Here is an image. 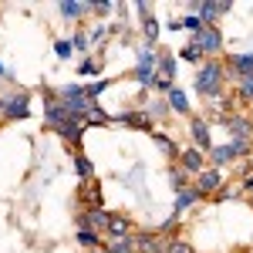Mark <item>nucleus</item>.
Listing matches in <instances>:
<instances>
[{
	"mask_svg": "<svg viewBox=\"0 0 253 253\" xmlns=\"http://www.w3.org/2000/svg\"><path fill=\"white\" fill-rule=\"evenodd\" d=\"M219 84H223V64H219V61H210V64L196 75V91H199V95H216Z\"/></svg>",
	"mask_w": 253,
	"mask_h": 253,
	"instance_id": "nucleus-1",
	"label": "nucleus"
},
{
	"mask_svg": "<svg viewBox=\"0 0 253 253\" xmlns=\"http://www.w3.org/2000/svg\"><path fill=\"white\" fill-rule=\"evenodd\" d=\"M132 247H135V253H166L169 250V240L162 233H142L132 240Z\"/></svg>",
	"mask_w": 253,
	"mask_h": 253,
	"instance_id": "nucleus-2",
	"label": "nucleus"
},
{
	"mask_svg": "<svg viewBox=\"0 0 253 253\" xmlns=\"http://www.w3.org/2000/svg\"><path fill=\"white\" fill-rule=\"evenodd\" d=\"M0 105H3V115L7 118H27V95H7L0 98Z\"/></svg>",
	"mask_w": 253,
	"mask_h": 253,
	"instance_id": "nucleus-3",
	"label": "nucleus"
},
{
	"mask_svg": "<svg viewBox=\"0 0 253 253\" xmlns=\"http://www.w3.org/2000/svg\"><path fill=\"white\" fill-rule=\"evenodd\" d=\"M199 51H219L223 47V38H219V31L216 27H203L199 34H196V41H193Z\"/></svg>",
	"mask_w": 253,
	"mask_h": 253,
	"instance_id": "nucleus-4",
	"label": "nucleus"
},
{
	"mask_svg": "<svg viewBox=\"0 0 253 253\" xmlns=\"http://www.w3.org/2000/svg\"><path fill=\"white\" fill-rule=\"evenodd\" d=\"M108 219H112V216L105 213L101 206H95L91 213H81V216H78L81 230H88V226H91V230H108Z\"/></svg>",
	"mask_w": 253,
	"mask_h": 253,
	"instance_id": "nucleus-5",
	"label": "nucleus"
},
{
	"mask_svg": "<svg viewBox=\"0 0 253 253\" xmlns=\"http://www.w3.org/2000/svg\"><path fill=\"white\" fill-rule=\"evenodd\" d=\"M189 135H193V142H196V149H199V152H206V149H210V128H206V122L193 118V122H189Z\"/></svg>",
	"mask_w": 253,
	"mask_h": 253,
	"instance_id": "nucleus-6",
	"label": "nucleus"
},
{
	"mask_svg": "<svg viewBox=\"0 0 253 253\" xmlns=\"http://www.w3.org/2000/svg\"><path fill=\"white\" fill-rule=\"evenodd\" d=\"M179 166H182V172H203V152L199 149H186L182 156H179Z\"/></svg>",
	"mask_w": 253,
	"mask_h": 253,
	"instance_id": "nucleus-7",
	"label": "nucleus"
},
{
	"mask_svg": "<svg viewBox=\"0 0 253 253\" xmlns=\"http://www.w3.org/2000/svg\"><path fill=\"white\" fill-rule=\"evenodd\" d=\"M230 10V3H199V17H203V24L210 27V24H216V20L223 17Z\"/></svg>",
	"mask_w": 253,
	"mask_h": 253,
	"instance_id": "nucleus-8",
	"label": "nucleus"
},
{
	"mask_svg": "<svg viewBox=\"0 0 253 253\" xmlns=\"http://www.w3.org/2000/svg\"><path fill=\"white\" fill-rule=\"evenodd\" d=\"M54 132L64 135L68 142H81V132H84V128H81V118H68V122H61Z\"/></svg>",
	"mask_w": 253,
	"mask_h": 253,
	"instance_id": "nucleus-9",
	"label": "nucleus"
},
{
	"mask_svg": "<svg viewBox=\"0 0 253 253\" xmlns=\"http://www.w3.org/2000/svg\"><path fill=\"white\" fill-rule=\"evenodd\" d=\"M128 230H132V223L125 216H112L108 219V233L115 236V240H128Z\"/></svg>",
	"mask_w": 253,
	"mask_h": 253,
	"instance_id": "nucleus-10",
	"label": "nucleus"
},
{
	"mask_svg": "<svg viewBox=\"0 0 253 253\" xmlns=\"http://www.w3.org/2000/svg\"><path fill=\"white\" fill-rule=\"evenodd\" d=\"M115 122H122V125H135V128H145V132H152V122H149V115L125 112V115H115Z\"/></svg>",
	"mask_w": 253,
	"mask_h": 253,
	"instance_id": "nucleus-11",
	"label": "nucleus"
},
{
	"mask_svg": "<svg viewBox=\"0 0 253 253\" xmlns=\"http://www.w3.org/2000/svg\"><path fill=\"white\" fill-rule=\"evenodd\" d=\"M199 196L203 193H219V172H199Z\"/></svg>",
	"mask_w": 253,
	"mask_h": 253,
	"instance_id": "nucleus-12",
	"label": "nucleus"
},
{
	"mask_svg": "<svg viewBox=\"0 0 253 253\" xmlns=\"http://www.w3.org/2000/svg\"><path fill=\"white\" fill-rule=\"evenodd\" d=\"M226 128H230V132H233V138L236 142H243V135H250V122H247V118H226Z\"/></svg>",
	"mask_w": 253,
	"mask_h": 253,
	"instance_id": "nucleus-13",
	"label": "nucleus"
},
{
	"mask_svg": "<svg viewBox=\"0 0 253 253\" xmlns=\"http://www.w3.org/2000/svg\"><path fill=\"white\" fill-rule=\"evenodd\" d=\"M152 138H156V145H159V149H162V152H166V156H169V159H179V156H182V152L175 149V142H172V138L159 135V132H152Z\"/></svg>",
	"mask_w": 253,
	"mask_h": 253,
	"instance_id": "nucleus-14",
	"label": "nucleus"
},
{
	"mask_svg": "<svg viewBox=\"0 0 253 253\" xmlns=\"http://www.w3.org/2000/svg\"><path fill=\"white\" fill-rule=\"evenodd\" d=\"M88 10H91V7H88V3H61V14H64V17H81V14H88Z\"/></svg>",
	"mask_w": 253,
	"mask_h": 253,
	"instance_id": "nucleus-15",
	"label": "nucleus"
},
{
	"mask_svg": "<svg viewBox=\"0 0 253 253\" xmlns=\"http://www.w3.org/2000/svg\"><path fill=\"white\" fill-rule=\"evenodd\" d=\"M233 156H236V145H219V149H213V162H216V166L230 162Z\"/></svg>",
	"mask_w": 253,
	"mask_h": 253,
	"instance_id": "nucleus-16",
	"label": "nucleus"
},
{
	"mask_svg": "<svg viewBox=\"0 0 253 253\" xmlns=\"http://www.w3.org/2000/svg\"><path fill=\"white\" fill-rule=\"evenodd\" d=\"M78 243L84 247V250L95 253V250H98V236H95V230H78Z\"/></svg>",
	"mask_w": 253,
	"mask_h": 253,
	"instance_id": "nucleus-17",
	"label": "nucleus"
},
{
	"mask_svg": "<svg viewBox=\"0 0 253 253\" xmlns=\"http://www.w3.org/2000/svg\"><path fill=\"white\" fill-rule=\"evenodd\" d=\"M135 81H142V84H156V68H152V64H138Z\"/></svg>",
	"mask_w": 253,
	"mask_h": 253,
	"instance_id": "nucleus-18",
	"label": "nucleus"
},
{
	"mask_svg": "<svg viewBox=\"0 0 253 253\" xmlns=\"http://www.w3.org/2000/svg\"><path fill=\"white\" fill-rule=\"evenodd\" d=\"M169 101H172V108H175V112H182V115L189 112V101H186V95H182L179 88H172V91H169Z\"/></svg>",
	"mask_w": 253,
	"mask_h": 253,
	"instance_id": "nucleus-19",
	"label": "nucleus"
},
{
	"mask_svg": "<svg viewBox=\"0 0 253 253\" xmlns=\"http://www.w3.org/2000/svg\"><path fill=\"white\" fill-rule=\"evenodd\" d=\"M196 199H199V189H182V193H179V203H175V210H186V206L196 203Z\"/></svg>",
	"mask_w": 253,
	"mask_h": 253,
	"instance_id": "nucleus-20",
	"label": "nucleus"
},
{
	"mask_svg": "<svg viewBox=\"0 0 253 253\" xmlns=\"http://www.w3.org/2000/svg\"><path fill=\"white\" fill-rule=\"evenodd\" d=\"M84 122H88V125H105V122H112V118L105 115V112H101V108H91V112H88V115H84Z\"/></svg>",
	"mask_w": 253,
	"mask_h": 253,
	"instance_id": "nucleus-21",
	"label": "nucleus"
},
{
	"mask_svg": "<svg viewBox=\"0 0 253 253\" xmlns=\"http://www.w3.org/2000/svg\"><path fill=\"white\" fill-rule=\"evenodd\" d=\"M108 253H135V247H132V236H128V240H115V243L108 247Z\"/></svg>",
	"mask_w": 253,
	"mask_h": 253,
	"instance_id": "nucleus-22",
	"label": "nucleus"
},
{
	"mask_svg": "<svg viewBox=\"0 0 253 253\" xmlns=\"http://www.w3.org/2000/svg\"><path fill=\"white\" fill-rule=\"evenodd\" d=\"M182 27H189V31H196V34H199L206 24H203V17H199V14H189V17H182Z\"/></svg>",
	"mask_w": 253,
	"mask_h": 253,
	"instance_id": "nucleus-23",
	"label": "nucleus"
},
{
	"mask_svg": "<svg viewBox=\"0 0 253 253\" xmlns=\"http://www.w3.org/2000/svg\"><path fill=\"white\" fill-rule=\"evenodd\" d=\"M71 51H75L71 41H58V44H54V54H58V58H71Z\"/></svg>",
	"mask_w": 253,
	"mask_h": 253,
	"instance_id": "nucleus-24",
	"label": "nucleus"
},
{
	"mask_svg": "<svg viewBox=\"0 0 253 253\" xmlns=\"http://www.w3.org/2000/svg\"><path fill=\"white\" fill-rule=\"evenodd\" d=\"M166 253H196L193 247H189V243H186V240H172V243H169V250Z\"/></svg>",
	"mask_w": 253,
	"mask_h": 253,
	"instance_id": "nucleus-25",
	"label": "nucleus"
},
{
	"mask_svg": "<svg viewBox=\"0 0 253 253\" xmlns=\"http://www.w3.org/2000/svg\"><path fill=\"white\" fill-rule=\"evenodd\" d=\"M142 27H145V38H149V44H152V41H156V34H159V24L152 17H145V20H142Z\"/></svg>",
	"mask_w": 253,
	"mask_h": 253,
	"instance_id": "nucleus-26",
	"label": "nucleus"
},
{
	"mask_svg": "<svg viewBox=\"0 0 253 253\" xmlns=\"http://www.w3.org/2000/svg\"><path fill=\"white\" fill-rule=\"evenodd\" d=\"M71 44H75L78 51H91V47H88V44H91V38H88V34H75V41H71Z\"/></svg>",
	"mask_w": 253,
	"mask_h": 253,
	"instance_id": "nucleus-27",
	"label": "nucleus"
},
{
	"mask_svg": "<svg viewBox=\"0 0 253 253\" xmlns=\"http://www.w3.org/2000/svg\"><path fill=\"white\" fill-rule=\"evenodd\" d=\"M78 175H81V179H88V175H91V162H88L84 156H78Z\"/></svg>",
	"mask_w": 253,
	"mask_h": 253,
	"instance_id": "nucleus-28",
	"label": "nucleus"
},
{
	"mask_svg": "<svg viewBox=\"0 0 253 253\" xmlns=\"http://www.w3.org/2000/svg\"><path fill=\"white\" fill-rule=\"evenodd\" d=\"M182 58H186V61H199V58H203V51H199L196 44H189V47L182 51Z\"/></svg>",
	"mask_w": 253,
	"mask_h": 253,
	"instance_id": "nucleus-29",
	"label": "nucleus"
},
{
	"mask_svg": "<svg viewBox=\"0 0 253 253\" xmlns=\"http://www.w3.org/2000/svg\"><path fill=\"white\" fill-rule=\"evenodd\" d=\"M172 186H175V189H186V175L179 172V169L172 172Z\"/></svg>",
	"mask_w": 253,
	"mask_h": 253,
	"instance_id": "nucleus-30",
	"label": "nucleus"
},
{
	"mask_svg": "<svg viewBox=\"0 0 253 253\" xmlns=\"http://www.w3.org/2000/svg\"><path fill=\"white\" fill-rule=\"evenodd\" d=\"M81 75H98V64L95 61H84V64H81Z\"/></svg>",
	"mask_w": 253,
	"mask_h": 253,
	"instance_id": "nucleus-31",
	"label": "nucleus"
},
{
	"mask_svg": "<svg viewBox=\"0 0 253 253\" xmlns=\"http://www.w3.org/2000/svg\"><path fill=\"white\" fill-rule=\"evenodd\" d=\"M243 193H247V196H250V199H253V175H250V179H247V186H243Z\"/></svg>",
	"mask_w": 253,
	"mask_h": 253,
	"instance_id": "nucleus-32",
	"label": "nucleus"
}]
</instances>
